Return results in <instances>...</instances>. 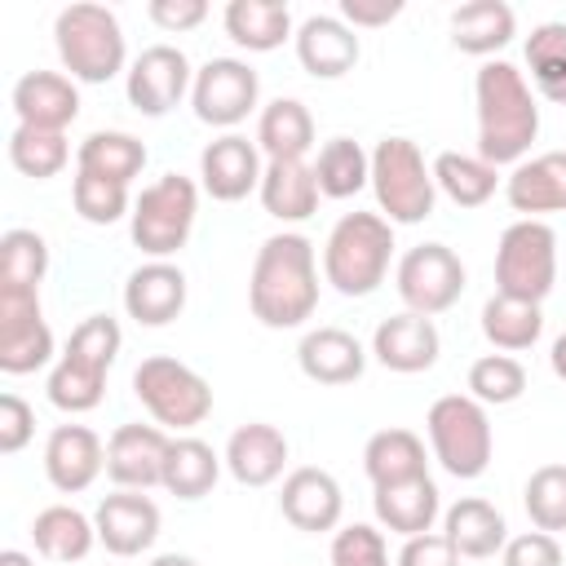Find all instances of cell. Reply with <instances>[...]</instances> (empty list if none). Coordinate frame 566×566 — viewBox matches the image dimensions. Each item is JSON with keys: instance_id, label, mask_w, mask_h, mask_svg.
I'll return each mask as SVG.
<instances>
[{"instance_id": "6da1fadb", "label": "cell", "mask_w": 566, "mask_h": 566, "mask_svg": "<svg viewBox=\"0 0 566 566\" xmlns=\"http://www.w3.org/2000/svg\"><path fill=\"white\" fill-rule=\"evenodd\" d=\"M248 305H252V318H261L274 332L301 327L318 310V256L305 234L283 230L256 248Z\"/></svg>"}, {"instance_id": "7a4b0ae2", "label": "cell", "mask_w": 566, "mask_h": 566, "mask_svg": "<svg viewBox=\"0 0 566 566\" xmlns=\"http://www.w3.org/2000/svg\"><path fill=\"white\" fill-rule=\"evenodd\" d=\"M473 102H478V155L491 168H504V164L517 168L531 142L539 137V106L526 71H517L504 57L482 62L473 80Z\"/></svg>"}, {"instance_id": "3957f363", "label": "cell", "mask_w": 566, "mask_h": 566, "mask_svg": "<svg viewBox=\"0 0 566 566\" xmlns=\"http://www.w3.org/2000/svg\"><path fill=\"white\" fill-rule=\"evenodd\" d=\"M119 345H124V332L111 314H88L84 323H75L62 358L49 371V385H44L49 402L71 416L93 411L106 398V371L115 367Z\"/></svg>"}, {"instance_id": "277c9868", "label": "cell", "mask_w": 566, "mask_h": 566, "mask_svg": "<svg viewBox=\"0 0 566 566\" xmlns=\"http://www.w3.org/2000/svg\"><path fill=\"white\" fill-rule=\"evenodd\" d=\"M394 261V226L380 212H345L323 243V279L340 296H371Z\"/></svg>"}, {"instance_id": "5b68a950", "label": "cell", "mask_w": 566, "mask_h": 566, "mask_svg": "<svg viewBox=\"0 0 566 566\" xmlns=\"http://www.w3.org/2000/svg\"><path fill=\"white\" fill-rule=\"evenodd\" d=\"M53 44L71 80L80 84H106L124 71L128 49H124V27L106 4H66L53 18ZM128 75V71H124Z\"/></svg>"}, {"instance_id": "8992f818", "label": "cell", "mask_w": 566, "mask_h": 566, "mask_svg": "<svg viewBox=\"0 0 566 566\" xmlns=\"http://www.w3.org/2000/svg\"><path fill=\"white\" fill-rule=\"evenodd\" d=\"M371 190L389 226H416L438 203L433 164H424L411 137H380L371 150Z\"/></svg>"}, {"instance_id": "52a82bcc", "label": "cell", "mask_w": 566, "mask_h": 566, "mask_svg": "<svg viewBox=\"0 0 566 566\" xmlns=\"http://www.w3.org/2000/svg\"><path fill=\"white\" fill-rule=\"evenodd\" d=\"M424 433H429V451L433 460L460 478L473 482L486 473L491 451H495V433H491V416L478 398L469 394H442L429 416H424Z\"/></svg>"}, {"instance_id": "ba28073f", "label": "cell", "mask_w": 566, "mask_h": 566, "mask_svg": "<svg viewBox=\"0 0 566 566\" xmlns=\"http://www.w3.org/2000/svg\"><path fill=\"white\" fill-rule=\"evenodd\" d=\"M195 217H199V186L181 172H164L133 199L128 230L150 261H168L172 252L186 248Z\"/></svg>"}, {"instance_id": "9c48e42d", "label": "cell", "mask_w": 566, "mask_h": 566, "mask_svg": "<svg viewBox=\"0 0 566 566\" xmlns=\"http://www.w3.org/2000/svg\"><path fill=\"white\" fill-rule=\"evenodd\" d=\"M133 394L159 429L186 433L212 416V385L195 367H186L181 358H168V354H150L137 363Z\"/></svg>"}, {"instance_id": "30bf717a", "label": "cell", "mask_w": 566, "mask_h": 566, "mask_svg": "<svg viewBox=\"0 0 566 566\" xmlns=\"http://www.w3.org/2000/svg\"><path fill=\"white\" fill-rule=\"evenodd\" d=\"M557 283V230L548 221L522 217L500 234L495 248V292L539 305Z\"/></svg>"}, {"instance_id": "8fae6325", "label": "cell", "mask_w": 566, "mask_h": 566, "mask_svg": "<svg viewBox=\"0 0 566 566\" xmlns=\"http://www.w3.org/2000/svg\"><path fill=\"white\" fill-rule=\"evenodd\" d=\"M464 261L447 248V243H416L411 252H402L398 270H394V283H398V296L411 314H442L460 301L464 292Z\"/></svg>"}, {"instance_id": "7c38bea8", "label": "cell", "mask_w": 566, "mask_h": 566, "mask_svg": "<svg viewBox=\"0 0 566 566\" xmlns=\"http://www.w3.org/2000/svg\"><path fill=\"white\" fill-rule=\"evenodd\" d=\"M53 358V332L40 310V287L0 283V371L27 376Z\"/></svg>"}, {"instance_id": "4fadbf2b", "label": "cell", "mask_w": 566, "mask_h": 566, "mask_svg": "<svg viewBox=\"0 0 566 566\" xmlns=\"http://www.w3.org/2000/svg\"><path fill=\"white\" fill-rule=\"evenodd\" d=\"M261 102V80L248 62L239 57H212L195 71V84H190V106H195V119L199 124H212V128H234L243 124Z\"/></svg>"}, {"instance_id": "5bb4252c", "label": "cell", "mask_w": 566, "mask_h": 566, "mask_svg": "<svg viewBox=\"0 0 566 566\" xmlns=\"http://www.w3.org/2000/svg\"><path fill=\"white\" fill-rule=\"evenodd\" d=\"M195 84V71H190V57L177 49V44H150L133 57L128 75H124V93H128V106L159 119L168 115Z\"/></svg>"}, {"instance_id": "9a60e30c", "label": "cell", "mask_w": 566, "mask_h": 566, "mask_svg": "<svg viewBox=\"0 0 566 566\" xmlns=\"http://www.w3.org/2000/svg\"><path fill=\"white\" fill-rule=\"evenodd\" d=\"M172 438L159 424H119L106 438V478L119 491H150L164 486V460Z\"/></svg>"}, {"instance_id": "2e32d148", "label": "cell", "mask_w": 566, "mask_h": 566, "mask_svg": "<svg viewBox=\"0 0 566 566\" xmlns=\"http://www.w3.org/2000/svg\"><path fill=\"white\" fill-rule=\"evenodd\" d=\"M265 164H261V146L248 142L243 133H221L217 142L203 146L199 155V186L217 199V203H239L252 190H261Z\"/></svg>"}, {"instance_id": "e0dca14e", "label": "cell", "mask_w": 566, "mask_h": 566, "mask_svg": "<svg viewBox=\"0 0 566 566\" xmlns=\"http://www.w3.org/2000/svg\"><path fill=\"white\" fill-rule=\"evenodd\" d=\"M279 513L283 522H292L296 531L305 535H323V531H336L340 526V513H345V491L340 482L318 469V464H301L283 478L279 486Z\"/></svg>"}, {"instance_id": "ac0fdd59", "label": "cell", "mask_w": 566, "mask_h": 566, "mask_svg": "<svg viewBox=\"0 0 566 566\" xmlns=\"http://www.w3.org/2000/svg\"><path fill=\"white\" fill-rule=\"evenodd\" d=\"M438 354H442V336H438L433 318H424V314L402 310V314L380 318L371 332V358L398 376L429 371L438 363Z\"/></svg>"}, {"instance_id": "d6986e66", "label": "cell", "mask_w": 566, "mask_h": 566, "mask_svg": "<svg viewBox=\"0 0 566 566\" xmlns=\"http://www.w3.org/2000/svg\"><path fill=\"white\" fill-rule=\"evenodd\" d=\"M97 544L115 557H137L159 539V504L146 491H115L93 513Z\"/></svg>"}, {"instance_id": "ffe728a7", "label": "cell", "mask_w": 566, "mask_h": 566, "mask_svg": "<svg viewBox=\"0 0 566 566\" xmlns=\"http://www.w3.org/2000/svg\"><path fill=\"white\" fill-rule=\"evenodd\" d=\"M296 62L301 71H310L314 80H340L358 66L363 57V44H358V31L340 22V13H310L301 27H296Z\"/></svg>"}, {"instance_id": "44dd1931", "label": "cell", "mask_w": 566, "mask_h": 566, "mask_svg": "<svg viewBox=\"0 0 566 566\" xmlns=\"http://www.w3.org/2000/svg\"><path fill=\"white\" fill-rule=\"evenodd\" d=\"M106 469V447L88 424H57L44 438V478L62 495H80Z\"/></svg>"}, {"instance_id": "7402d4cb", "label": "cell", "mask_w": 566, "mask_h": 566, "mask_svg": "<svg viewBox=\"0 0 566 566\" xmlns=\"http://www.w3.org/2000/svg\"><path fill=\"white\" fill-rule=\"evenodd\" d=\"M9 102H13L18 124L44 128V133H66V124H75L80 115V88L62 71H27L13 84Z\"/></svg>"}, {"instance_id": "603a6c76", "label": "cell", "mask_w": 566, "mask_h": 566, "mask_svg": "<svg viewBox=\"0 0 566 566\" xmlns=\"http://www.w3.org/2000/svg\"><path fill=\"white\" fill-rule=\"evenodd\" d=\"M124 310L142 327H168L186 310V274L172 261H146L124 283Z\"/></svg>"}, {"instance_id": "cb8c5ba5", "label": "cell", "mask_w": 566, "mask_h": 566, "mask_svg": "<svg viewBox=\"0 0 566 566\" xmlns=\"http://www.w3.org/2000/svg\"><path fill=\"white\" fill-rule=\"evenodd\" d=\"M226 469L239 486H270L283 478L287 469V438L279 424H265V420H248L230 433L226 442Z\"/></svg>"}, {"instance_id": "d4e9b609", "label": "cell", "mask_w": 566, "mask_h": 566, "mask_svg": "<svg viewBox=\"0 0 566 566\" xmlns=\"http://www.w3.org/2000/svg\"><path fill=\"white\" fill-rule=\"evenodd\" d=\"M296 367L314 385H354L367 371V349L345 327H314L296 345Z\"/></svg>"}, {"instance_id": "484cf974", "label": "cell", "mask_w": 566, "mask_h": 566, "mask_svg": "<svg viewBox=\"0 0 566 566\" xmlns=\"http://www.w3.org/2000/svg\"><path fill=\"white\" fill-rule=\"evenodd\" d=\"M504 199L522 217H544V212H566V150H544L535 159H522L504 177Z\"/></svg>"}, {"instance_id": "4316f807", "label": "cell", "mask_w": 566, "mask_h": 566, "mask_svg": "<svg viewBox=\"0 0 566 566\" xmlns=\"http://www.w3.org/2000/svg\"><path fill=\"white\" fill-rule=\"evenodd\" d=\"M371 509H376V522L385 531L411 539V535L433 531V522L442 513V491L424 473V478H407V482H394V486H376Z\"/></svg>"}, {"instance_id": "83f0119b", "label": "cell", "mask_w": 566, "mask_h": 566, "mask_svg": "<svg viewBox=\"0 0 566 566\" xmlns=\"http://www.w3.org/2000/svg\"><path fill=\"white\" fill-rule=\"evenodd\" d=\"M442 535L451 539V548H455L460 557L482 562V557L504 553V544H509V522H504V513H500L491 500L464 495V500H455V504L442 513Z\"/></svg>"}, {"instance_id": "f1b7e54d", "label": "cell", "mask_w": 566, "mask_h": 566, "mask_svg": "<svg viewBox=\"0 0 566 566\" xmlns=\"http://www.w3.org/2000/svg\"><path fill=\"white\" fill-rule=\"evenodd\" d=\"M261 208L274 221H305L318 208V181H314V164L305 159H265V177H261Z\"/></svg>"}, {"instance_id": "f546056e", "label": "cell", "mask_w": 566, "mask_h": 566, "mask_svg": "<svg viewBox=\"0 0 566 566\" xmlns=\"http://www.w3.org/2000/svg\"><path fill=\"white\" fill-rule=\"evenodd\" d=\"M517 35V13L504 0H469L451 9V44L469 57H491Z\"/></svg>"}, {"instance_id": "4dcf8cb0", "label": "cell", "mask_w": 566, "mask_h": 566, "mask_svg": "<svg viewBox=\"0 0 566 566\" xmlns=\"http://www.w3.org/2000/svg\"><path fill=\"white\" fill-rule=\"evenodd\" d=\"M256 146L265 159H305L314 146V115L301 97H274L256 115Z\"/></svg>"}, {"instance_id": "1f68e13d", "label": "cell", "mask_w": 566, "mask_h": 566, "mask_svg": "<svg viewBox=\"0 0 566 566\" xmlns=\"http://www.w3.org/2000/svg\"><path fill=\"white\" fill-rule=\"evenodd\" d=\"M363 473L371 478V486H394L407 478H424L429 473V455H424V438L411 429H380L367 438L363 447Z\"/></svg>"}, {"instance_id": "d6a6232c", "label": "cell", "mask_w": 566, "mask_h": 566, "mask_svg": "<svg viewBox=\"0 0 566 566\" xmlns=\"http://www.w3.org/2000/svg\"><path fill=\"white\" fill-rule=\"evenodd\" d=\"M221 27L248 53H270L287 35H296L292 31V9L279 4V0H230L226 13H221Z\"/></svg>"}, {"instance_id": "836d02e7", "label": "cell", "mask_w": 566, "mask_h": 566, "mask_svg": "<svg viewBox=\"0 0 566 566\" xmlns=\"http://www.w3.org/2000/svg\"><path fill=\"white\" fill-rule=\"evenodd\" d=\"M142 168H146V142L124 128H97L75 150V172H93V177H106L119 186L142 177Z\"/></svg>"}, {"instance_id": "e575fe53", "label": "cell", "mask_w": 566, "mask_h": 566, "mask_svg": "<svg viewBox=\"0 0 566 566\" xmlns=\"http://www.w3.org/2000/svg\"><path fill=\"white\" fill-rule=\"evenodd\" d=\"M31 539L49 562H84L97 544V526L75 504H49L31 517Z\"/></svg>"}, {"instance_id": "d590c367", "label": "cell", "mask_w": 566, "mask_h": 566, "mask_svg": "<svg viewBox=\"0 0 566 566\" xmlns=\"http://www.w3.org/2000/svg\"><path fill=\"white\" fill-rule=\"evenodd\" d=\"M226 460L203 442V438H172L168 460H164V491L177 500H203L217 478H221Z\"/></svg>"}, {"instance_id": "8d00e7d4", "label": "cell", "mask_w": 566, "mask_h": 566, "mask_svg": "<svg viewBox=\"0 0 566 566\" xmlns=\"http://www.w3.org/2000/svg\"><path fill=\"white\" fill-rule=\"evenodd\" d=\"M433 181L438 190L455 203V208H482L495 186H500V168H491L482 155H464V150H442L433 159Z\"/></svg>"}, {"instance_id": "74e56055", "label": "cell", "mask_w": 566, "mask_h": 566, "mask_svg": "<svg viewBox=\"0 0 566 566\" xmlns=\"http://www.w3.org/2000/svg\"><path fill=\"white\" fill-rule=\"evenodd\" d=\"M544 332V310L531 301H513V296H491L482 305V336L500 349V354H522L539 340Z\"/></svg>"}, {"instance_id": "f35d334b", "label": "cell", "mask_w": 566, "mask_h": 566, "mask_svg": "<svg viewBox=\"0 0 566 566\" xmlns=\"http://www.w3.org/2000/svg\"><path fill=\"white\" fill-rule=\"evenodd\" d=\"M314 181L327 199H349L363 186H371V155L354 137H332L314 159Z\"/></svg>"}, {"instance_id": "ab89813d", "label": "cell", "mask_w": 566, "mask_h": 566, "mask_svg": "<svg viewBox=\"0 0 566 566\" xmlns=\"http://www.w3.org/2000/svg\"><path fill=\"white\" fill-rule=\"evenodd\" d=\"M526 71L539 97L566 106V22H539L526 35Z\"/></svg>"}, {"instance_id": "60d3db41", "label": "cell", "mask_w": 566, "mask_h": 566, "mask_svg": "<svg viewBox=\"0 0 566 566\" xmlns=\"http://www.w3.org/2000/svg\"><path fill=\"white\" fill-rule=\"evenodd\" d=\"M66 159H71L66 133H44V128H27V124H18L9 133V164L31 181L57 177L66 168Z\"/></svg>"}, {"instance_id": "b9f144b4", "label": "cell", "mask_w": 566, "mask_h": 566, "mask_svg": "<svg viewBox=\"0 0 566 566\" xmlns=\"http://www.w3.org/2000/svg\"><path fill=\"white\" fill-rule=\"evenodd\" d=\"M526 394V367L513 354H482L469 367V398L482 407H509Z\"/></svg>"}, {"instance_id": "7bdbcfd3", "label": "cell", "mask_w": 566, "mask_h": 566, "mask_svg": "<svg viewBox=\"0 0 566 566\" xmlns=\"http://www.w3.org/2000/svg\"><path fill=\"white\" fill-rule=\"evenodd\" d=\"M522 504L535 531H548V535L566 531V464H539L526 478Z\"/></svg>"}, {"instance_id": "ee69618b", "label": "cell", "mask_w": 566, "mask_h": 566, "mask_svg": "<svg viewBox=\"0 0 566 566\" xmlns=\"http://www.w3.org/2000/svg\"><path fill=\"white\" fill-rule=\"evenodd\" d=\"M49 274V243L35 230H4L0 234V283H18V287H40V279Z\"/></svg>"}, {"instance_id": "f6af8a7d", "label": "cell", "mask_w": 566, "mask_h": 566, "mask_svg": "<svg viewBox=\"0 0 566 566\" xmlns=\"http://www.w3.org/2000/svg\"><path fill=\"white\" fill-rule=\"evenodd\" d=\"M71 203H75V212H80L88 226H115L119 217H133L128 186L106 181V177H93V172H75V181H71Z\"/></svg>"}, {"instance_id": "bcb514c9", "label": "cell", "mask_w": 566, "mask_h": 566, "mask_svg": "<svg viewBox=\"0 0 566 566\" xmlns=\"http://www.w3.org/2000/svg\"><path fill=\"white\" fill-rule=\"evenodd\" d=\"M332 566H389V548H385V531L354 522L340 526L332 535Z\"/></svg>"}, {"instance_id": "7dc6e473", "label": "cell", "mask_w": 566, "mask_h": 566, "mask_svg": "<svg viewBox=\"0 0 566 566\" xmlns=\"http://www.w3.org/2000/svg\"><path fill=\"white\" fill-rule=\"evenodd\" d=\"M500 562L504 566H566V553H562L557 535H548V531H522V535H509Z\"/></svg>"}, {"instance_id": "c3c4849f", "label": "cell", "mask_w": 566, "mask_h": 566, "mask_svg": "<svg viewBox=\"0 0 566 566\" xmlns=\"http://www.w3.org/2000/svg\"><path fill=\"white\" fill-rule=\"evenodd\" d=\"M35 433V411L22 394H0V451L18 455Z\"/></svg>"}, {"instance_id": "681fc988", "label": "cell", "mask_w": 566, "mask_h": 566, "mask_svg": "<svg viewBox=\"0 0 566 566\" xmlns=\"http://www.w3.org/2000/svg\"><path fill=\"white\" fill-rule=\"evenodd\" d=\"M394 566H460V553L451 548V539L442 531H424V535L402 539Z\"/></svg>"}, {"instance_id": "f907efd6", "label": "cell", "mask_w": 566, "mask_h": 566, "mask_svg": "<svg viewBox=\"0 0 566 566\" xmlns=\"http://www.w3.org/2000/svg\"><path fill=\"white\" fill-rule=\"evenodd\" d=\"M150 22L168 35H181V31H195L203 18H208V4L203 0H150L146 4Z\"/></svg>"}, {"instance_id": "816d5d0a", "label": "cell", "mask_w": 566, "mask_h": 566, "mask_svg": "<svg viewBox=\"0 0 566 566\" xmlns=\"http://www.w3.org/2000/svg\"><path fill=\"white\" fill-rule=\"evenodd\" d=\"M402 13V0H340V22L363 31V27H385Z\"/></svg>"}, {"instance_id": "f5cc1de1", "label": "cell", "mask_w": 566, "mask_h": 566, "mask_svg": "<svg viewBox=\"0 0 566 566\" xmlns=\"http://www.w3.org/2000/svg\"><path fill=\"white\" fill-rule=\"evenodd\" d=\"M548 367H553L557 380H566V332L553 340V349H548Z\"/></svg>"}, {"instance_id": "db71d44e", "label": "cell", "mask_w": 566, "mask_h": 566, "mask_svg": "<svg viewBox=\"0 0 566 566\" xmlns=\"http://www.w3.org/2000/svg\"><path fill=\"white\" fill-rule=\"evenodd\" d=\"M150 566H199L190 553H159V557H150Z\"/></svg>"}, {"instance_id": "11a10c76", "label": "cell", "mask_w": 566, "mask_h": 566, "mask_svg": "<svg viewBox=\"0 0 566 566\" xmlns=\"http://www.w3.org/2000/svg\"><path fill=\"white\" fill-rule=\"evenodd\" d=\"M0 566H35V557H27L22 548H4L0 553Z\"/></svg>"}]
</instances>
